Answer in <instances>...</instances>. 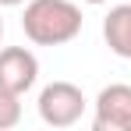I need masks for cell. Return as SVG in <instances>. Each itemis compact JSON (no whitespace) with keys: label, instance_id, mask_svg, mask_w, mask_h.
<instances>
[{"label":"cell","instance_id":"7a4b0ae2","mask_svg":"<svg viewBox=\"0 0 131 131\" xmlns=\"http://www.w3.org/2000/svg\"><path fill=\"white\" fill-rule=\"evenodd\" d=\"M85 92L74 85V82H50L39 92V117L50 128H71L82 121L85 113Z\"/></svg>","mask_w":131,"mask_h":131},{"label":"cell","instance_id":"8992f818","mask_svg":"<svg viewBox=\"0 0 131 131\" xmlns=\"http://www.w3.org/2000/svg\"><path fill=\"white\" fill-rule=\"evenodd\" d=\"M21 121V96H14V92H4L0 89V131L14 128Z\"/></svg>","mask_w":131,"mask_h":131},{"label":"cell","instance_id":"52a82bcc","mask_svg":"<svg viewBox=\"0 0 131 131\" xmlns=\"http://www.w3.org/2000/svg\"><path fill=\"white\" fill-rule=\"evenodd\" d=\"M21 4H28V0H0V7H21Z\"/></svg>","mask_w":131,"mask_h":131},{"label":"cell","instance_id":"ba28073f","mask_svg":"<svg viewBox=\"0 0 131 131\" xmlns=\"http://www.w3.org/2000/svg\"><path fill=\"white\" fill-rule=\"evenodd\" d=\"M78 4H92V7H99V4H106V0H78Z\"/></svg>","mask_w":131,"mask_h":131},{"label":"cell","instance_id":"3957f363","mask_svg":"<svg viewBox=\"0 0 131 131\" xmlns=\"http://www.w3.org/2000/svg\"><path fill=\"white\" fill-rule=\"evenodd\" d=\"M39 82V60L28 46H4L0 50V89L25 96Z\"/></svg>","mask_w":131,"mask_h":131},{"label":"cell","instance_id":"277c9868","mask_svg":"<svg viewBox=\"0 0 131 131\" xmlns=\"http://www.w3.org/2000/svg\"><path fill=\"white\" fill-rule=\"evenodd\" d=\"M96 131H131V85L117 82L96 96Z\"/></svg>","mask_w":131,"mask_h":131},{"label":"cell","instance_id":"9c48e42d","mask_svg":"<svg viewBox=\"0 0 131 131\" xmlns=\"http://www.w3.org/2000/svg\"><path fill=\"white\" fill-rule=\"evenodd\" d=\"M0 39H4V18H0Z\"/></svg>","mask_w":131,"mask_h":131},{"label":"cell","instance_id":"5b68a950","mask_svg":"<svg viewBox=\"0 0 131 131\" xmlns=\"http://www.w3.org/2000/svg\"><path fill=\"white\" fill-rule=\"evenodd\" d=\"M103 39H106L110 53L131 60V4L110 7V14L103 18Z\"/></svg>","mask_w":131,"mask_h":131},{"label":"cell","instance_id":"6da1fadb","mask_svg":"<svg viewBox=\"0 0 131 131\" xmlns=\"http://www.w3.org/2000/svg\"><path fill=\"white\" fill-rule=\"evenodd\" d=\"M82 25L78 0H28L21 14L25 39L36 46H64L82 36Z\"/></svg>","mask_w":131,"mask_h":131}]
</instances>
